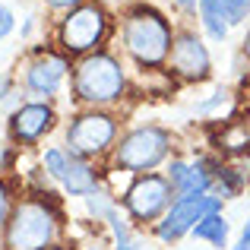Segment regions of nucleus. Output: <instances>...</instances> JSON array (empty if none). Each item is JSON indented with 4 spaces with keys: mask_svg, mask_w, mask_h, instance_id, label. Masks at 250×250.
Listing matches in <instances>:
<instances>
[{
    "mask_svg": "<svg viewBox=\"0 0 250 250\" xmlns=\"http://www.w3.org/2000/svg\"><path fill=\"white\" fill-rule=\"evenodd\" d=\"M174 25L159 6L136 3L121 19V51L140 73H162L174 44Z\"/></svg>",
    "mask_w": 250,
    "mask_h": 250,
    "instance_id": "f03ea898",
    "label": "nucleus"
},
{
    "mask_svg": "<svg viewBox=\"0 0 250 250\" xmlns=\"http://www.w3.org/2000/svg\"><path fill=\"white\" fill-rule=\"evenodd\" d=\"M130 95V73L121 54L102 48L76 57L70 70V98L76 108H111Z\"/></svg>",
    "mask_w": 250,
    "mask_h": 250,
    "instance_id": "7ed1b4c3",
    "label": "nucleus"
},
{
    "mask_svg": "<svg viewBox=\"0 0 250 250\" xmlns=\"http://www.w3.org/2000/svg\"><path fill=\"white\" fill-rule=\"evenodd\" d=\"M117 209H121V193H114L108 184H102V187H95L89 196H83V212L92 225H104Z\"/></svg>",
    "mask_w": 250,
    "mask_h": 250,
    "instance_id": "dca6fc26",
    "label": "nucleus"
},
{
    "mask_svg": "<svg viewBox=\"0 0 250 250\" xmlns=\"http://www.w3.org/2000/svg\"><path fill=\"white\" fill-rule=\"evenodd\" d=\"M190 238H193L196 244L209 247V250H228L231 247V222H228L225 212H212V215L196 222Z\"/></svg>",
    "mask_w": 250,
    "mask_h": 250,
    "instance_id": "2eb2a0df",
    "label": "nucleus"
},
{
    "mask_svg": "<svg viewBox=\"0 0 250 250\" xmlns=\"http://www.w3.org/2000/svg\"><path fill=\"white\" fill-rule=\"evenodd\" d=\"M174 190H171L165 171H149V174L130 177V184L121 190V209L140 231H149L155 222L171 209Z\"/></svg>",
    "mask_w": 250,
    "mask_h": 250,
    "instance_id": "0eeeda50",
    "label": "nucleus"
},
{
    "mask_svg": "<svg viewBox=\"0 0 250 250\" xmlns=\"http://www.w3.org/2000/svg\"><path fill=\"white\" fill-rule=\"evenodd\" d=\"M171 155H174V133L165 124H133V127L121 130L104 165L114 174L136 177L149 174V171H162Z\"/></svg>",
    "mask_w": 250,
    "mask_h": 250,
    "instance_id": "20e7f679",
    "label": "nucleus"
},
{
    "mask_svg": "<svg viewBox=\"0 0 250 250\" xmlns=\"http://www.w3.org/2000/svg\"><path fill=\"white\" fill-rule=\"evenodd\" d=\"M241 57H244V63L250 67V25H247L244 38H241Z\"/></svg>",
    "mask_w": 250,
    "mask_h": 250,
    "instance_id": "a878e982",
    "label": "nucleus"
},
{
    "mask_svg": "<svg viewBox=\"0 0 250 250\" xmlns=\"http://www.w3.org/2000/svg\"><path fill=\"white\" fill-rule=\"evenodd\" d=\"M171 3L177 6L181 13H196V6H200V0H171Z\"/></svg>",
    "mask_w": 250,
    "mask_h": 250,
    "instance_id": "393cba45",
    "label": "nucleus"
},
{
    "mask_svg": "<svg viewBox=\"0 0 250 250\" xmlns=\"http://www.w3.org/2000/svg\"><path fill=\"white\" fill-rule=\"evenodd\" d=\"M219 155H171L168 165L162 168L174 190V200L177 196H206L212 193V168Z\"/></svg>",
    "mask_w": 250,
    "mask_h": 250,
    "instance_id": "f8f14e48",
    "label": "nucleus"
},
{
    "mask_svg": "<svg viewBox=\"0 0 250 250\" xmlns=\"http://www.w3.org/2000/svg\"><path fill=\"white\" fill-rule=\"evenodd\" d=\"M222 16H225L228 29L247 25V19H250V0H222Z\"/></svg>",
    "mask_w": 250,
    "mask_h": 250,
    "instance_id": "a211bd4d",
    "label": "nucleus"
},
{
    "mask_svg": "<svg viewBox=\"0 0 250 250\" xmlns=\"http://www.w3.org/2000/svg\"><path fill=\"white\" fill-rule=\"evenodd\" d=\"M200 29L203 35L209 38V42H225L228 38V22L225 16H222V0H200Z\"/></svg>",
    "mask_w": 250,
    "mask_h": 250,
    "instance_id": "f3484780",
    "label": "nucleus"
},
{
    "mask_svg": "<svg viewBox=\"0 0 250 250\" xmlns=\"http://www.w3.org/2000/svg\"><path fill=\"white\" fill-rule=\"evenodd\" d=\"M111 35V16L102 3H83L76 10L63 13L54 29V48L63 51L70 61L85 57L92 51H102Z\"/></svg>",
    "mask_w": 250,
    "mask_h": 250,
    "instance_id": "423d86ee",
    "label": "nucleus"
},
{
    "mask_svg": "<svg viewBox=\"0 0 250 250\" xmlns=\"http://www.w3.org/2000/svg\"><path fill=\"white\" fill-rule=\"evenodd\" d=\"M61 124L54 102H38L25 98L13 111H6V140L13 149H38L44 136H51Z\"/></svg>",
    "mask_w": 250,
    "mask_h": 250,
    "instance_id": "9d476101",
    "label": "nucleus"
},
{
    "mask_svg": "<svg viewBox=\"0 0 250 250\" xmlns=\"http://www.w3.org/2000/svg\"><path fill=\"white\" fill-rule=\"evenodd\" d=\"M238 238H244V241H250V215H247V219H244V225H241Z\"/></svg>",
    "mask_w": 250,
    "mask_h": 250,
    "instance_id": "bb28decb",
    "label": "nucleus"
},
{
    "mask_svg": "<svg viewBox=\"0 0 250 250\" xmlns=\"http://www.w3.org/2000/svg\"><path fill=\"white\" fill-rule=\"evenodd\" d=\"M102 184H104V174L98 171L95 162H85L73 152H70V159H67L63 174L57 177V190H61L63 200H83V196H89L92 190L102 187Z\"/></svg>",
    "mask_w": 250,
    "mask_h": 250,
    "instance_id": "ddd939ff",
    "label": "nucleus"
},
{
    "mask_svg": "<svg viewBox=\"0 0 250 250\" xmlns=\"http://www.w3.org/2000/svg\"><path fill=\"white\" fill-rule=\"evenodd\" d=\"M70 70H73V61H70L63 51H57V48H35L32 57L22 63L19 85H22L25 98L57 102V95L70 85Z\"/></svg>",
    "mask_w": 250,
    "mask_h": 250,
    "instance_id": "6e6552de",
    "label": "nucleus"
},
{
    "mask_svg": "<svg viewBox=\"0 0 250 250\" xmlns=\"http://www.w3.org/2000/svg\"><path fill=\"white\" fill-rule=\"evenodd\" d=\"M121 136V114L111 108H76L63 124V146L85 162H108Z\"/></svg>",
    "mask_w": 250,
    "mask_h": 250,
    "instance_id": "39448f33",
    "label": "nucleus"
},
{
    "mask_svg": "<svg viewBox=\"0 0 250 250\" xmlns=\"http://www.w3.org/2000/svg\"><path fill=\"white\" fill-rule=\"evenodd\" d=\"M212 212H225V200H219V196H212V193H206V196H177L168 212L149 228V234H152V241H159V244H165V247H177L184 238H190L196 222L212 215Z\"/></svg>",
    "mask_w": 250,
    "mask_h": 250,
    "instance_id": "1a4fd4ad",
    "label": "nucleus"
},
{
    "mask_svg": "<svg viewBox=\"0 0 250 250\" xmlns=\"http://www.w3.org/2000/svg\"><path fill=\"white\" fill-rule=\"evenodd\" d=\"M165 73L181 85H203L212 80V51L196 29H177Z\"/></svg>",
    "mask_w": 250,
    "mask_h": 250,
    "instance_id": "9b49d317",
    "label": "nucleus"
},
{
    "mask_svg": "<svg viewBox=\"0 0 250 250\" xmlns=\"http://www.w3.org/2000/svg\"><path fill=\"white\" fill-rule=\"evenodd\" d=\"M70 238V219L61 193L25 190L13 203L10 222L0 238V250H44Z\"/></svg>",
    "mask_w": 250,
    "mask_h": 250,
    "instance_id": "f257e3e1",
    "label": "nucleus"
},
{
    "mask_svg": "<svg viewBox=\"0 0 250 250\" xmlns=\"http://www.w3.org/2000/svg\"><path fill=\"white\" fill-rule=\"evenodd\" d=\"M13 29H16V13H13L6 3H0V42L13 35Z\"/></svg>",
    "mask_w": 250,
    "mask_h": 250,
    "instance_id": "412c9836",
    "label": "nucleus"
},
{
    "mask_svg": "<svg viewBox=\"0 0 250 250\" xmlns=\"http://www.w3.org/2000/svg\"><path fill=\"white\" fill-rule=\"evenodd\" d=\"M250 187V171L244 168V162H231V159H215L212 168V196L231 203Z\"/></svg>",
    "mask_w": 250,
    "mask_h": 250,
    "instance_id": "4468645a",
    "label": "nucleus"
},
{
    "mask_svg": "<svg viewBox=\"0 0 250 250\" xmlns=\"http://www.w3.org/2000/svg\"><path fill=\"white\" fill-rule=\"evenodd\" d=\"M13 203H16V196H13V184L0 174V238H3V228H6V222H10Z\"/></svg>",
    "mask_w": 250,
    "mask_h": 250,
    "instance_id": "aec40b11",
    "label": "nucleus"
},
{
    "mask_svg": "<svg viewBox=\"0 0 250 250\" xmlns=\"http://www.w3.org/2000/svg\"><path fill=\"white\" fill-rule=\"evenodd\" d=\"M228 250H250V241L238 238V241H231V247H228Z\"/></svg>",
    "mask_w": 250,
    "mask_h": 250,
    "instance_id": "cd10ccee",
    "label": "nucleus"
},
{
    "mask_svg": "<svg viewBox=\"0 0 250 250\" xmlns=\"http://www.w3.org/2000/svg\"><path fill=\"white\" fill-rule=\"evenodd\" d=\"M44 250H80V241L76 238H63V241H57V244L44 247Z\"/></svg>",
    "mask_w": 250,
    "mask_h": 250,
    "instance_id": "b1692460",
    "label": "nucleus"
},
{
    "mask_svg": "<svg viewBox=\"0 0 250 250\" xmlns=\"http://www.w3.org/2000/svg\"><path fill=\"white\" fill-rule=\"evenodd\" d=\"M83 3H89V0H44V6H48V10H57V13H70Z\"/></svg>",
    "mask_w": 250,
    "mask_h": 250,
    "instance_id": "5701e85b",
    "label": "nucleus"
},
{
    "mask_svg": "<svg viewBox=\"0 0 250 250\" xmlns=\"http://www.w3.org/2000/svg\"><path fill=\"white\" fill-rule=\"evenodd\" d=\"M16 92H19V76H13V73H0V102H10Z\"/></svg>",
    "mask_w": 250,
    "mask_h": 250,
    "instance_id": "4be33fe9",
    "label": "nucleus"
},
{
    "mask_svg": "<svg viewBox=\"0 0 250 250\" xmlns=\"http://www.w3.org/2000/svg\"><path fill=\"white\" fill-rule=\"evenodd\" d=\"M228 102H231V89H228V85H219V89H215L209 98H203V102L196 104L193 111H196L200 117H212V114H219V111L225 108Z\"/></svg>",
    "mask_w": 250,
    "mask_h": 250,
    "instance_id": "6ab92c4d",
    "label": "nucleus"
}]
</instances>
